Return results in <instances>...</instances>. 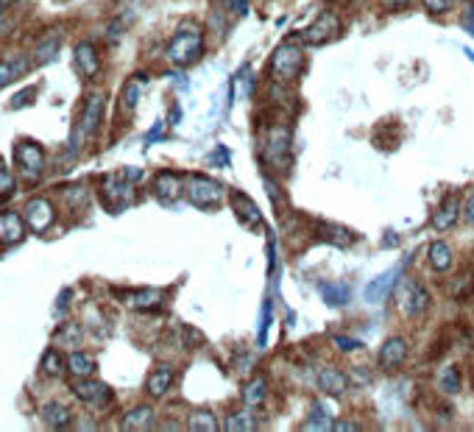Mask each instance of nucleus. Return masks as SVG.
<instances>
[{
  "label": "nucleus",
  "mask_w": 474,
  "mask_h": 432,
  "mask_svg": "<svg viewBox=\"0 0 474 432\" xmlns=\"http://www.w3.org/2000/svg\"><path fill=\"white\" fill-rule=\"evenodd\" d=\"M201 48H204V34H201L198 28H185V31H179V34L170 40V45H168V59H170L173 64H179V67H187V64H192V62L201 56Z\"/></svg>",
  "instance_id": "nucleus-1"
},
{
  "label": "nucleus",
  "mask_w": 474,
  "mask_h": 432,
  "mask_svg": "<svg viewBox=\"0 0 474 432\" xmlns=\"http://www.w3.org/2000/svg\"><path fill=\"white\" fill-rule=\"evenodd\" d=\"M70 390L81 404H90L95 410H106L115 402L112 387L100 380H93V377H76V383H70Z\"/></svg>",
  "instance_id": "nucleus-2"
},
{
  "label": "nucleus",
  "mask_w": 474,
  "mask_h": 432,
  "mask_svg": "<svg viewBox=\"0 0 474 432\" xmlns=\"http://www.w3.org/2000/svg\"><path fill=\"white\" fill-rule=\"evenodd\" d=\"M304 64V53L296 42H284L271 53V76L279 81H293Z\"/></svg>",
  "instance_id": "nucleus-3"
},
{
  "label": "nucleus",
  "mask_w": 474,
  "mask_h": 432,
  "mask_svg": "<svg viewBox=\"0 0 474 432\" xmlns=\"http://www.w3.org/2000/svg\"><path fill=\"white\" fill-rule=\"evenodd\" d=\"M185 192H187V198L195 206H215L226 195L224 185H218L215 179L201 176V173H192V176L185 179Z\"/></svg>",
  "instance_id": "nucleus-4"
},
{
  "label": "nucleus",
  "mask_w": 474,
  "mask_h": 432,
  "mask_svg": "<svg viewBox=\"0 0 474 432\" xmlns=\"http://www.w3.org/2000/svg\"><path fill=\"white\" fill-rule=\"evenodd\" d=\"M14 159H17L20 170H23L28 179L40 176V173L45 170V165H47L42 145H37L34 140H20V143L14 145Z\"/></svg>",
  "instance_id": "nucleus-5"
},
{
  "label": "nucleus",
  "mask_w": 474,
  "mask_h": 432,
  "mask_svg": "<svg viewBox=\"0 0 474 432\" xmlns=\"http://www.w3.org/2000/svg\"><path fill=\"white\" fill-rule=\"evenodd\" d=\"M399 310L410 318H422L427 310H429V293L422 288V282L416 279H407L405 288H402V296H399Z\"/></svg>",
  "instance_id": "nucleus-6"
},
{
  "label": "nucleus",
  "mask_w": 474,
  "mask_h": 432,
  "mask_svg": "<svg viewBox=\"0 0 474 432\" xmlns=\"http://www.w3.org/2000/svg\"><path fill=\"white\" fill-rule=\"evenodd\" d=\"M23 218L28 223V229L34 232H47L56 221V206L47 201V198H31L23 209Z\"/></svg>",
  "instance_id": "nucleus-7"
},
{
  "label": "nucleus",
  "mask_w": 474,
  "mask_h": 432,
  "mask_svg": "<svg viewBox=\"0 0 474 432\" xmlns=\"http://www.w3.org/2000/svg\"><path fill=\"white\" fill-rule=\"evenodd\" d=\"M337 25H340L337 14H335V11H324V14L316 17V23H313L301 37H304L307 45H324V42H330L332 37L337 34Z\"/></svg>",
  "instance_id": "nucleus-8"
},
{
  "label": "nucleus",
  "mask_w": 474,
  "mask_h": 432,
  "mask_svg": "<svg viewBox=\"0 0 474 432\" xmlns=\"http://www.w3.org/2000/svg\"><path fill=\"white\" fill-rule=\"evenodd\" d=\"M103 109H106V93L95 90L87 95L84 100V109H81V134H95L100 120H103Z\"/></svg>",
  "instance_id": "nucleus-9"
},
{
  "label": "nucleus",
  "mask_w": 474,
  "mask_h": 432,
  "mask_svg": "<svg viewBox=\"0 0 474 432\" xmlns=\"http://www.w3.org/2000/svg\"><path fill=\"white\" fill-rule=\"evenodd\" d=\"M399 274H402V265H396V268H391V271L379 274L377 279H371V282L366 285V290H363L366 301H369V304H379V301H385V298L393 293V285L399 282Z\"/></svg>",
  "instance_id": "nucleus-10"
},
{
  "label": "nucleus",
  "mask_w": 474,
  "mask_h": 432,
  "mask_svg": "<svg viewBox=\"0 0 474 432\" xmlns=\"http://www.w3.org/2000/svg\"><path fill=\"white\" fill-rule=\"evenodd\" d=\"M25 229H28V223H25L23 215H17L11 209L0 212V243H6V245L20 243L25 238Z\"/></svg>",
  "instance_id": "nucleus-11"
},
{
  "label": "nucleus",
  "mask_w": 474,
  "mask_h": 432,
  "mask_svg": "<svg viewBox=\"0 0 474 432\" xmlns=\"http://www.w3.org/2000/svg\"><path fill=\"white\" fill-rule=\"evenodd\" d=\"M461 198H458V192H449L446 198H444V204L438 206V212L432 215V226L438 229V232H446V229H452L455 223H458V218H461Z\"/></svg>",
  "instance_id": "nucleus-12"
},
{
  "label": "nucleus",
  "mask_w": 474,
  "mask_h": 432,
  "mask_svg": "<svg viewBox=\"0 0 474 432\" xmlns=\"http://www.w3.org/2000/svg\"><path fill=\"white\" fill-rule=\"evenodd\" d=\"M405 360H407V343H405L402 337H388V340L382 343V349H379V366H382L385 371H393V368H399Z\"/></svg>",
  "instance_id": "nucleus-13"
},
{
  "label": "nucleus",
  "mask_w": 474,
  "mask_h": 432,
  "mask_svg": "<svg viewBox=\"0 0 474 432\" xmlns=\"http://www.w3.org/2000/svg\"><path fill=\"white\" fill-rule=\"evenodd\" d=\"M290 159V134L284 129H271L268 134V162H274L277 168H287Z\"/></svg>",
  "instance_id": "nucleus-14"
},
{
  "label": "nucleus",
  "mask_w": 474,
  "mask_h": 432,
  "mask_svg": "<svg viewBox=\"0 0 474 432\" xmlns=\"http://www.w3.org/2000/svg\"><path fill=\"white\" fill-rule=\"evenodd\" d=\"M154 192H156V198L159 201H176L182 192H185V182H182V176H176V173H170V170H165V173H156L154 176Z\"/></svg>",
  "instance_id": "nucleus-15"
},
{
  "label": "nucleus",
  "mask_w": 474,
  "mask_h": 432,
  "mask_svg": "<svg viewBox=\"0 0 474 432\" xmlns=\"http://www.w3.org/2000/svg\"><path fill=\"white\" fill-rule=\"evenodd\" d=\"M59 50H62V31H50L37 42L34 56H31V67H42L47 62H53L59 56Z\"/></svg>",
  "instance_id": "nucleus-16"
},
{
  "label": "nucleus",
  "mask_w": 474,
  "mask_h": 432,
  "mask_svg": "<svg viewBox=\"0 0 474 432\" xmlns=\"http://www.w3.org/2000/svg\"><path fill=\"white\" fill-rule=\"evenodd\" d=\"M76 67L84 78H95L100 73V59H98V50H95L93 42H79L76 45Z\"/></svg>",
  "instance_id": "nucleus-17"
},
{
  "label": "nucleus",
  "mask_w": 474,
  "mask_h": 432,
  "mask_svg": "<svg viewBox=\"0 0 474 432\" xmlns=\"http://www.w3.org/2000/svg\"><path fill=\"white\" fill-rule=\"evenodd\" d=\"M42 421H45L50 430H67L70 421H73V413L62 404V402H45L42 410H40Z\"/></svg>",
  "instance_id": "nucleus-18"
},
{
  "label": "nucleus",
  "mask_w": 474,
  "mask_h": 432,
  "mask_svg": "<svg viewBox=\"0 0 474 432\" xmlns=\"http://www.w3.org/2000/svg\"><path fill=\"white\" fill-rule=\"evenodd\" d=\"M318 387L332 396V399H340L343 393H346V387H349V380H346V374L343 371H337V368H321L318 371Z\"/></svg>",
  "instance_id": "nucleus-19"
},
{
  "label": "nucleus",
  "mask_w": 474,
  "mask_h": 432,
  "mask_svg": "<svg viewBox=\"0 0 474 432\" xmlns=\"http://www.w3.org/2000/svg\"><path fill=\"white\" fill-rule=\"evenodd\" d=\"M173 385V368L170 366H159L148 374V383H145V390L151 399H162Z\"/></svg>",
  "instance_id": "nucleus-20"
},
{
  "label": "nucleus",
  "mask_w": 474,
  "mask_h": 432,
  "mask_svg": "<svg viewBox=\"0 0 474 432\" xmlns=\"http://www.w3.org/2000/svg\"><path fill=\"white\" fill-rule=\"evenodd\" d=\"M103 195L109 204H132L134 201V182H120L115 176L103 179Z\"/></svg>",
  "instance_id": "nucleus-21"
},
{
  "label": "nucleus",
  "mask_w": 474,
  "mask_h": 432,
  "mask_svg": "<svg viewBox=\"0 0 474 432\" xmlns=\"http://www.w3.org/2000/svg\"><path fill=\"white\" fill-rule=\"evenodd\" d=\"M232 209L237 212V218H240L243 223H248V226H260V223H262V212H260L257 204H254L248 195H243V192H232Z\"/></svg>",
  "instance_id": "nucleus-22"
},
{
  "label": "nucleus",
  "mask_w": 474,
  "mask_h": 432,
  "mask_svg": "<svg viewBox=\"0 0 474 432\" xmlns=\"http://www.w3.org/2000/svg\"><path fill=\"white\" fill-rule=\"evenodd\" d=\"M126 304L134 307V310H159V307L165 304V290H156V288L137 290V293H132V296L126 298Z\"/></svg>",
  "instance_id": "nucleus-23"
},
{
  "label": "nucleus",
  "mask_w": 474,
  "mask_h": 432,
  "mask_svg": "<svg viewBox=\"0 0 474 432\" xmlns=\"http://www.w3.org/2000/svg\"><path fill=\"white\" fill-rule=\"evenodd\" d=\"M151 424H154V407L140 404V407H134V410H129V413L123 416V421H120V430H126V432L148 430Z\"/></svg>",
  "instance_id": "nucleus-24"
},
{
  "label": "nucleus",
  "mask_w": 474,
  "mask_h": 432,
  "mask_svg": "<svg viewBox=\"0 0 474 432\" xmlns=\"http://www.w3.org/2000/svg\"><path fill=\"white\" fill-rule=\"evenodd\" d=\"M429 265H432V271H438V274H446V271L452 268V248H449V243L435 240L429 245Z\"/></svg>",
  "instance_id": "nucleus-25"
},
{
  "label": "nucleus",
  "mask_w": 474,
  "mask_h": 432,
  "mask_svg": "<svg viewBox=\"0 0 474 432\" xmlns=\"http://www.w3.org/2000/svg\"><path fill=\"white\" fill-rule=\"evenodd\" d=\"M28 67H31V59H23V56H17V59H3V62H0V87H6V84H11L14 78H20Z\"/></svg>",
  "instance_id": "nucleus-26"
},
{
  "label": "nucleus",
  "mask_w": 474,
  "mask_h": 432,
  "mask_svg": "<svg viewBox=\"0 0 474 432\" xmlns=\"http://www.w3.org/2000/svg\"><path fill=\"white\" fill-rule=\"evenodd\" d=\"M40 371H42L45 377H50V380H59V377L67 371V360L62 357V351H59V349H47L45 354H42Z\"/></svg>",
  "instance_id": "nucleus-27"
},
{
  "label": "nucleus",
  "mask_w": 474,
  "mask_h": 432,
  "mask_svg": "<svg viewBox=\"0 0 474 432\" xmlns=\"http://www.w3.org/2000/svg\"><path fill=\"white\" fill-rule=\"evenodd\" d=\"M67 371L73 377H93L95 371H98V363H95L90 354H84V351H73L67 357Z\"/></svg>",
  "instance_id": "nucleus-28"
},
{
  "label": "nucleus",
  "mask_w": 474,
  "mask_h": 432,
  "mask_svg": "<svg viewBox=\"0 0 474 432\" xmlns=\"http://www.w3.org/2000/svg\"><path fill=\"white\" fill-rule=\"evenodd\" d=\"M187 430H192V432H218L221 430V424H218V419H215L209 410H195V413L187 419Z\"/></svg>",
  "instance_id": "nucleus-29"
},
{
  "label": "nucleus",
  "mask_w": 474,
  "mask_h": 432,
  "mask_svg": "<svg viewBox=\"0 0 474 432\" xmlns=\"http://www.w3.org/2000/svg\"><path fill=\"white\" fill-rule=\"evenodd\" d=\"M265 393H268V385L262 377H254L251 383L243 387V402L248 404V407H260L262 402H265Z\"/></svg>",
  "instance_id": "nucleus-30"
},
{
  "label": "nucleus",
  "mask_w": 474,
  "mask_h": 432,
  "mask_svg": "<svg viewBox=\"0 0 474 432\" xmlns=\"http://www.w3.org/2000/svg\"><path fill=\"white\" fill-rule=\"evenodd\" d=\"M226 432H251L257 430V421H254V416L248 413V407L245 410H237V413H232L229 419H226V427H224Z\"/></svg>",
  "instance_id": "nucleus-31"
},
{
  "label": "nucleus",
  "mask_w": 474,
  "mask_h": 432,
  "mask_svg": "<svg viewBox=\"0 0 474 432\" xmlns=\"http://www.w3.org/2000/svg\"><path fill=\"white\" fill-rule=\"evenodd\" d=\"M324 240L343 248V245H352L354 243V235L346 229V226H324Z\"/></svg>",
  "instance_id": "nucleus-32"
},
{
  "label": "nucleus",
  "mask_w": 474,
  "mask_h": 432,
  "mask_svg": "<svg viewBox=\"0 0 474 432\" xmlns=\"http://www.w3.org/2000/svg\"><path fill=\"white\" fill-rule=\"evenodd\" d=\"M62 198H64V204H67L70 209H79V206L87 204L90 192H87V187H81V185H73V187H64V190H62Z\"/></svg>",
  "instance_id": "nucleus-33"
},
{
  "label": "nucleus",
  "mask_w": 474,
  "mask_h": 432,
  "mask_svg": "<svg viewBox=\"0 0 474 432\" xmlns=\"http://www.w3.org/2000/svg\"><path fill=\"white\" fill-rule=\"evenodd\" d=\"M441 390L449 393V396H455V393L461 390V374H458L455 366H449V368L441 374Z\"/></svg>",
  "instance_id": "nucleus-34"
},
{
  "label": "nucleus",
  "mask_w": 474,
  "mask_h": 432,
  "mask_svg": "<svg viewBox=\"0 0 474 432\" xmlns=\"http://www.w3.org/2000/svg\"><path fill=\"white\" fill-rule=\"evenodd\" d=\"M17 190V185H14V173L0 162V201H8L11 195Z\"/></svg>",
  "instance_id": "nucleus-35"
},
{
  "label": "nucleus",
  "mask_w": 474,
  "mask_h": 432,
  "mask_svg": "<svg viewBox=\"0 0 474 432\" xmlns=\"http://www.w3.org/2000/svg\"><path fill=\"white\" fill-rule=\"evenodd\" d=\"M56 340H59V346H79L81 329H79L76 324H67V327H62V329L56 332Z\"/></svg>",
  "instance_id": "nucleus-36"
},
{
  "label": "nucleus",
  "mask_w": 474,
  "mask_h": 432,
  "mask_svg": "<svg viewBox=\"0 0 474 432\" xmlns=\"http://www.w3.org/2000/svg\"><path fill=\"white\" fill-rule=\"evenodd\" d=\"M332 427H335V421H330V416H327L321 407H316L304 430H332Z\"/></svg>",
  "instance_id": "nucleus-37"
},
{
  "label": "nucleus",
  "mask_w": 474,
  "mask_h": 432,
  "mask_svg": "<svg viewBox=\"0 0 474 432\" xmlns=\"http://www.w3.org/2000/svg\"><path fill=\"white\" fill-rule=\"evenodd\" d=\"M34 98H37V87H25L20 95L11 98V103H8V106H11V109H23V106H28Z\"/></svg>",
  "instance_id": "nucleus-38"
},
{
  "label": "nucleus",
  "mask_w": 474,
  "mask_h": 432,
  "mask_svg": "<svg viewBox=\"0 0 474 432\" xmlns=\"http://www.w3.org/2000/svg\"><path fill=\"white\" fill-rule=\"evenodd\" d=\"M422 3H424V8L429 14H444V11H449L455 6V0H422Z\"/></svg>",
  "instance_id": "nucleus-39"
},
{
  "label": "nucleus",
  "mask_w": 474,
  "mask_h": 432,
  "mask_svg": "<svg viewBox=\"0 0 474 432\" xmlns=\"http://www.w3.org/2000/svg\"><path fill=\"white\" fill-rule=\"evenodd\" d=\"M137 100H140V87H137V81H132V84L126 87V95H123V106H126V109H134V106H137Z\"/></svg>",
  "instance_id": "nucleus-40"
},
{
  "label": "nucleus",
  "mask_w": 474,
  "mask_h": 432,
  "mask_svg": "<svg viewBox=\"0 0 474 432\" xmlns=\"http://www.w3.org/2000/svg\"><path fill=\"white\" fill-rule=\"evenodd\" d=\"M463 221L472 226L474 223V187H472V192L466 195V201H463Z\"/></svg>",
  "instance_id": "nucleus-41"
},
{
  "label": "nucleus",
  "mask_w": 474,
  "mask_h": 432,
  "mask_svg": "<svg viewBox=\"0 0 474 432\" xmlns=\"http://www.w3.org/2000/svg\"><path fill=\"white\" fill-rule=\"evenodd\" d=\"M332 430H337V432H357L360 427L354 424V421H335V427Z\"/></svg>",
  "instance_id": "nucleus-42"
},
{
  "label": "nucleus",
  "mask_w": 474,
  "mask_h": 432,
  "mask_svg": "<svg viewBox=\"0 0 474 432\" xmlns=\"http://www.w3.org/2000/svg\"><path fill=\"white\" fill-rule=\"evenodd\" d=\"M335 343H337L340 349H346V351H352V349H360V340H346V337H335Z\"/></svg>",
  "instance_id": "nucleus-43"
},
{
  "label": "nucleus",
  "mask_w": 474,
  "mask_h": 432,
  "mask_svg": "<svg viewBox=\"0 0 474 432\" xmlns=\"http://www.w3.org/2000/svg\"><path fill=\"white\" fill-rule=\"evenodd\" d=\"M382 3H385L388 8H399V6H407L410 0H382Z\"/></svg>",
  "instance_id": "nucleus-44"
},
{
  "label": "nucleus",
  "mask_w": 474,
  "mask_h": 432,
  "mask_svg": "<svg viewBox=\"0 0 474 432\" xmlns=\"http://www.w3.org/2000/svg\"><path fill=\"white\" fill-rule=\"evenodd\" d=\"M235 8H237V14H243V11H245V0H235Z\"/></svg>",
  "instance_id": "nucleus-45"
}]
</instances>
